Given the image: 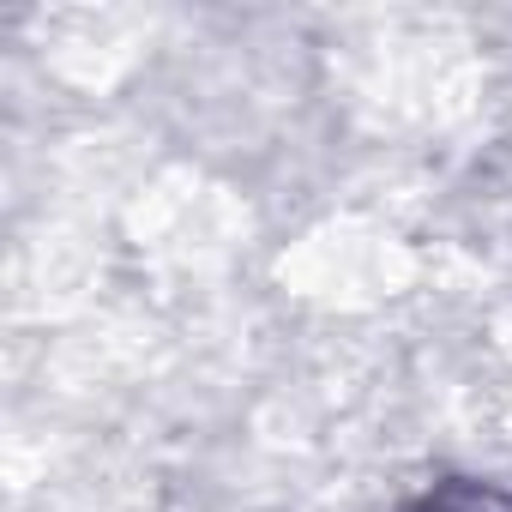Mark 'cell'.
I'll use <instances>...</instances> for the list:
<instances>
[{
	"label": "cell",
	"mask_w": 512,
	"mask_h": 512,
	"mask_svg": "<svg viewBox=\"0 0 512 512\" xmlns=\"http://www.w3.org/2000/svg\"><path fill=\"white\" fill-rule=\"evenodd\" d=\"M422 512H506L494 494H482V488H464V482H452V488H440Z\"/></svg>",
	"instance_id": "cell-1"
}]
</instances>
